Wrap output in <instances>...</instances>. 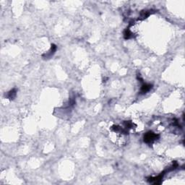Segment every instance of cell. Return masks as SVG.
Returning <instances> with one entry per match:
<instances>
[{
    "mask_svg": "<svg viewBox=\"0 0 185 185\" xmlns=\"http://www.w3.org/2000/svg\"><path fill=\"white\" fill-rule=\"evenodd\" d=\"M159 138V135L152 132H148L144 135V142L148 144H151Z\"/></svg>",
    "mask_w": 185,
    "mask_h": 185,
    "instance_id": "cell-1",
    "label": "cell"
},
{
    "mask_svg": "<svg viewBox=\"0 0 185 185\" xmlns=\"http://www.w3.org/2000/svg\"><path fill=\"white\" fill-rule=\"evenodd\" d=\"M165 172H166V171H163V173H161L160 175H158L156 177H150V178H148V181L149 182L153 183L154 184H160V183L162 182L163 177L164 176Z\"/></svg>",
    "mask_w": 185,
    "mask_h": 185,
    "instance_id": "cell-2",
    "label": "cell"
},
{
    "mask_svg": "<svg viewBox=\"0 0 185 185\" xmlns=\"http://www.w3.org/2000/svg\"><path fill=\"white\" fill-rule=\"evenodd\" d=\"M124 36L125 39H129L132 37V33H131V31H129V28H126L125 30L124 33Z\"/></svg>",
    "mask_w": 185,
    "mask_h": 185,
    "instance_id": "cell-7",
    "label": "cell"
},
{
    "mask_svg": "<svg viewBox=\"0 0 185 185\" xmlns=\"http://www.w3.org/2000/svg\"><path fill=\"white\" fill-rule=\"evenodd\" d=\"M16 93H17V90H16L15 88H14V89L11 90L7 93V98L10 99V100H12V99H14V97L16 96Z\"/></svg>",
    "mask_w": 185,
    "mask_h": 185,
    "instance_id": "cell-5",
    "label": "cell"
},
{
    "mask_svg": "<svg viewBox=\"0 0 185 185\" xmlns=\"http://www.w3.org/2000/svg\"><path fill=\"white\" fill-rule=\"evenodd\" d=\"M56 50V46L55 45V44H52V45H51V48L50 51H49L48 53L43 54V58H44V59H49L50 57H51V56H53V54H54Z\"/></svg>",
    "mask_w": 185,
    "mask_h": 185,
    "instance_id": "cell-3",
    "label": "cell"
},
{
    "mask_svg": "<svg viewBox=\"0 0 185 185\" xmlns=\"http://www.w3.org/2000/svg\"><path fill=\"white\" fill-rule=\"evenodd\" d=\"M152 87H153V85L150 84H143V86L141 87L140 93H141L142 94H145L146 93L148 92Z\"/></svg>",
    "mask_w": 185,
    "mask_h": 185,
    "instance_id": "cell-4",
    "label": "cell"
},
{
    "mask_svg": "<svg viewBox=\"0 0 185 185\" xmlns=\"http://www.w3.org/2000/svg\"><path fill=\"white\" fill-rule=\"evenodd\" d=\"M150 14V11H147V10H143L140 12V19L141 20H144L147 17H148L149 15Z\"/></svg>",
    "mask_w": 185,
    "mask_h": 185,
    "instance_id": "cell-6",
    "label": "cell"
}]
</instances>
